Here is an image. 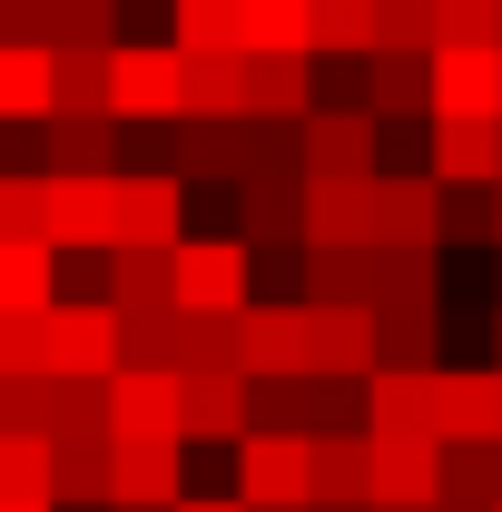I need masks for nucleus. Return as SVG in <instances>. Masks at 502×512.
Instances as JSON below:
<instances>
[{"label": "nucleus", "mask_w": 502, "mask_h": 512, "mask_svg": "<svg viewBox=\"0 0 502 512\" xmlns=\"http://www.w3.org/2000/svg\"><path fill=\"white\" fill-rule=\"evenodd\" d=\"M168 306H188V316H237V306H247V247H237V237H178V247H168Z\"/></svg>", "instance_id": "1"}, {"label": "nucleus", "mask_w": 502, "mask_h": 512, "mask_svg": "<svg viewBox=\"0 0 502 512\" xmlns=\"http://www.w3.org/2000/svg\"><path fill=\"white\" fill-rule=\"evenodd\" d=\"M296 168L306 178H375V119L355 99H315L296 119Z\"/></svg>", "instance_id": "2"}, {"label": "nucleus", "mask_w": 502, "mask_h": 512, "mask_svg": "<svg viewBox=\"0 0 502 512\" xmlns=\"http://www.w3.org/2000/svg\"><path fill=\"white\" fill-rule=\"evenodd\" d=\"M424 119H502V50H424Z\"/></svg>", "instance_id": "3"}, {"label": "nucleus", "mask_w": 502, "mask_h": 512, "mask_svg": "<svg viewBox=\"0 0 502 512\" xmlns=\"http://www.w3.org/2000/svg\"><path fill=\"white\" fill-rule=\"evenodd\" d=\"M109 119H178V50L168 40H119L109 50Z\"/></svg>", "instance_id": "4"}, {"label": "nucleus", "mask_w": 502, "mask_h": 512, "mask_svg": "<svg viewBox=\"0 0 502 512\" xmlns=\"http://www.w3.org/2000/svg\"><path fill=\"white\" fill-rule=\"evenodd\" d=\"M443 306H365V375H434Z\"/></svg>", "instance_id": "5"}, {"label": "nucleus", "mask_w": 502, "mask_h": 512, "mask_svg": "<svg viewBox=\"0 0 502 512\" xmlns=\"http://www.w3.org/2000/svg\"><path fill=\"white\" fill-rule=\"evenodd\" d=\"M502 434V375L493 365H434V444H493Z\"/></svg>", "instance_id": "6"}, {"label": "nucleus", "mask_w": 502, "mask_h": 512, "mask_svg": "<svg viewBox=\"0 0 502 512\" xmlns=\"http://www.w3.org/2000/svg\"><path fill=\"white\" fill-rule=\"evenodd\" d=\"M188 493V444L178 434H119L109 444V503H178Z\"/></svg>", "instance_id": "7"}, {"label": "nucleus", "mask_w": 502, "mask_h": 512, "mask_svg": "<svg viewBox=\"0 0 502 512\" xmlns=\"http://www.w3.org/2000/svg\"><path fill=\"white\" fill-rule=\"evenodd\" d=\"M227 463H237V503L247 512L306 503V434H237Z\"/></svg>", "instance_id": "8"}, {"label": "nucleus", "mask_w": 502, "mask_h": 512, "mask_svg": "<svg viewBox=\"0 0 502 512\" xmlns=\"http://www.w3.org/2000/svg\"><path fill=\"white\" fill-rule=\"evenodd\" d=\"M50 247L60 256L119 247V178H50Z\"/></svg>", "instance_id": "9"}, {"label": "nucleus", "mask_w": 502, "mask_h": 512, "mask_svg": "<svg viewBox=\"0 0 502 512\" xmlns=\"http://www.w3.org/2000/svg\"><path fill=\"white\" fill-rule=\"evenodd\" d=\"M306 109H315V60H296V50H247L237 60V119L296 128Z\"/></svg>", "instance_id": "10"}, {"label": "nucleus", "mask_w": 502, "mask_h": 512, "mask_svg": "<svg viewBox=\"0 0 502 512\" xmlns=\"http://www.w3.org/2000/svg\"><path fill=\"white\" fill-rule=\"evenodd\" d=\"M355 434H375V444H434V375H365L355 384Z\"/></svg>", "instance_id": "11"}, {"label": "nucleus", "mask_w": 502, "mask_h": 512, "mask_svg": "<svg viewBox=\"0 0 502 512\" xmlns=\"http://www.w3.org/2000/svg\"><path fill=\"white\" fill-rule=\"evenodd\" d=\"M50 375L60 384H109L119 375V316L109 306H50Z\"/></svg>", "instance_id": "12"}, {"label": "nucleus", "mask_w": 502, "mask_h": 512, "mask_svg": "<svg viewBox=\"0 0 502 512\" xmlns=\"http://www.w3.org/2000/svg\"><path fill=\"white\" fill-rule=\"evenodd\" d=\"M424 178L434 188H493L502 178V119H434L424 128Z\"/></svg>", "instance_id": "13"}, {"label": "nucleus", "mask_w": 502, "mask_h": 512, "mask_svg": "<svg viewBox=\"0 0 502 512\" xmlns=\"http://www.w3.org/2000/svg\"><path fill=\"white\" fill-rule=\"evenodd\" d=\"M237 434H247V375L237 365L178 375V444H237Z\"/></svg>", "instance_id": "14"}, {"label": "nucleus", "mask_w": 502, "mask_h": 512, "mask_svg": "<svg viewBox=\"0 0 502 512\" xmlns=\"http://www.w3.org/2000/svg\"><path fill=\"white\" fill-rule=\"evenodd\" d=\"M40 138V178H119V119H79V109H50L30 128Z\"/></svg>", "instance_id": "15"}, {"label": "nucleus", "mask_w": 502, "mask_h": 512, "mask_svg": "<svg viewBox=\"0 0 502 512\" xmlns=\"http://www.w3.org/2000/svg\"><path fill=\"white\" fill-rule=\"evenodd\" d=\"M99 424H109V444H119V434H178V375L119 365V375L99 384Z\"/></svg>", "instance_id": "16"}, {"label": "nucleus", "mask_w": 502, "mask_h": 512, "mask_svg": "<svg viewBox=\"0 0 502 512\" xmlns=\"http://www.w3.org/2000/svg\"><path fill=\"white\" fill-rule=\"evenodd\" d=\"M237 375H247V384H266V375H306L296 306H276V296H247V306H237Z\"/></svg>", "instance_id": "17"}, {"label": "nucleus", "mask_w": 502, "mask_h": 512, "mask_svg": "<svg viewBox=\"0 0 502 512\" xmlns=\"http://www.w3.org/2000/svg\"><path fill=\"white\" fill-rule=\"evenodd\" d=\"M247 168V119H178V188H237Z\"/></svg>", "instance_id": "18"}, {"label": "nucleus", "mask_w": 502, "mask_h": 512, "mask_svg": "<svg viewBox=\"0 0 502 512\" xmlns=\"http://www.w3.org/2000/svg\"><path fill=\"white\" fill-rule=\"evenodd\" d=\"M296 345H306V375L355 384L365 375V306H296Z\"/></svg>", "instance_id": "19"}, {"label": "nucleus", "mask_w": 502, "mask_h": 512, "mask_svg": "<svg viewBox=\"0 0 502 512\" xmlns=\"http://www.w3.org/2000/svg\"><path fill=\"white\" fill-rule=\"evenodd\" d=\"M296 247H365V178H306Z\"/></svg>", "instance_id": "20"}, {"label": "nucleus", "mask_w": 502, "mask_h": 512, "mask_svg": "<svg viewBox=\"0 0 502 512\" xmlns=\"http://www.w3.org/2000/svg\"><path fill=\"white\" fill-rule=\"evenodd\" d=\"M188 237V188L178 178H119V247H178Z\"/></svg>", "instance_id": "21"}, {"label": "nucleus", "mask_w": 502, "mask_h": 512, "mask_svg": "<svg viewBox=\"0 0 502 512\" xmlns=\"http://www.w3.org/2000/svg\"><path fill=\"white\" fill-rule=\"evenodd\" d=\"M50 503H109V434L99 424L50 434Z\"/></svg>", "instance_id": "22"}, {"label": "nucleus", "mask_w": 502, "mask_h": 512, "mask_svg": "<svg viewBox=\"0 0 502 512\" xmlns=\"http://www.w3.org/2000/svg\"><path fill=\"white\" fill-rule=\"evenodd\" d=\"M355 109L365 119H424V60H404V50H355Z\"/></svg>", "instance_id": "23"}, {"label": "nucleus", "mask_w": 502, "mask_h": 512, "mask_svg": "<svg viewBox=\"0 0 502 512\" xmlns=\"http://www.w3.org/2000/svg\"><path fill=\"white\" fill-rule=\"evenodd\" d=\"M434 247H365V306H443Z\"/></svg>", "instance_id": "24"}, {"label": "nucleus", "mask_w": 502, "mask_h": 512, "mask_svg": "<svg viewBox=\"0 0 502 512\" xmlns=\"http://www.w3.org/2000/svg\"><path fill=\"white\" fill-rule=\"evenodd\" d=\"M365 503H434V444H375L365 434Z\"/></svg>", "instance_id": "25"}, {"label": "nucleus", "mask_w": 502, "mask_h": 512, "mask_svg": "<svg viewBox=\"0 0 502 512\" xmlns=\"http://www.w3.org/2000/svg\"><path fill=\"white\" fill-rule=\"evenodd\" d=\"M168 50L178 60H237V0H168Z\"/></svg>", "instance_id": "26"}, {"label": "nucleus", "mask_w": 502, "mask_h": 512, "mask_svg": "<svg viewBox=\"0 0 502 512\" xmlns=\"http://www.w3.org/2000/svg\"><path fill=\"white\" fill-rule=\"evenodd\" d=\"M306 503H365V434H306Z\"/></svg>", "instance_id": "27"}, {"label": "nucleus", "mask_w": 502, "mask_h": 512, "mask_svg": "<svg viewBox=\"0 0 502 512\" xmlns=\"http://www.w3.org/2000/svg\"><path fill=\"white\" fill-rule=\"evenodd\" d=\"M109 316H148L168 306V247H109Z\"/></svg>", "instance_id": "28"}, {"label": "nucleus", "mask_w": 502, "mask_h": 512, "mask_svg": "<svg viewBox=\"0 0 502 512\" xmlns=\"http://www.w3.org/2000/svg\"><path fill=\"white\" fill-rule=\"evenodd\" d=\"M50 109L109 119V50H50Z\"/></svg>", "instance_id": "29"}, {"label": "nucleus", "mask_w": 502, "mask_h": 512, "mask_svg": "<svg viewBox=\"0 0 502 512\" xmlns=\"http://www.w3.org/2000/svg\"><path fill=\"white\" fill-rule=\"evenodd\" d=\"M434 50H502V0H424Z\"/></svg>", "instance_id": "30"}, {"label": "nucleus", "mask_w": 502, "mask_h": 512, "mask_svg": "<svg viewBox=\"0 0 502 512\" xmlns=\"http://www.w3.org/2000/svg\"><path fill=\"white\" fill-rule=\"evenodd\" d=\"M237 60H178V119H237Z\"/></svg>", "instance_id": "31"}, {"label": "nucleus", "mask_w": 502, "mask_h": 512, "mask_svg": "<svg viewBox=\"0 0 502 512\" xmlns=\"http://www.w3.org/2000/svg\"><path fill=\"white\" fill-rule=\"evenodd\" d=\"M0 119H50V50L0 40Z\"/></svg>", "instance_id": "32"}, {"label": "nucleus", "mask_w": 502, "mask_h": 512, "mask_svg": "<svg viewBox=\"0 0 502 512\" xmlns=\"http://www.w3.org/2000/svg\"><path fill=\"white\" fill-rule=\"evenodd\" d=\"M365 50H404V60H424V50H434L424 0H365Z\"/></svg>", "instance_id": "33"}, {"label": "nucleus", "mask_w": 502, "mask_h": 512, "mask_svg": "<svg viewBox=\"0 0 502 512\" xmlns=\"http://www.w3.org/2000/svg\"><path fill=\"white\" fill-rule=\"evenodd\" d=\"M50 50H119V0H50Z\"/></svg>", "instance_id": "34"}, {"label": "nucleus", "mask_w": 502, "mask_h": 512, "mask_svg": "<svg viewBox=\"0 0 502 512\" xmlns=\"http://www.w3.org/2000/svg\"><path fill=\"white\" fill-rule=\"evenodd\" d=\"M237 40H247V50H296V60H306V0H237Z\"/></svg>", "instance_id": "35"}, {"label": "nucleus", "mask_w": 502, "mask_h": 512, "mask_svg": "<svg viewBox=\"0 0 502 512\" xmlns=\"http://www.w3.org/2000/svg\"><path fill=\"white\" fill-rule=\"evenodd\" d=\"M0 375H50V306H0Z\"/></svg>", "instance_id": "36"}, {"label": "nucleus", "mask_w": 502, "mask_h": 512, "mask_svg": "<svg viewBox=\"0 0 502 512\" xmlns=\"http://www.w3.org/2000/svg\"><path fill=\"white\" fill-rule=\"evenodd\" d=\"M365 50V0H306V60H355Z\"/></svg>", "instance_id": "37"}, {"label": "nucleus", "mask_w": 502, "mask_h": 512, "mask_svg": "<svg viewBox=\"0 0 502 512\" xmlns=\"http://www.w3.org/2000/svg\"><path fill=\"white\" fill-rule=\"evenodd\" d=\"M0 503H10V512L50 503V444H30V434H0Z\"/></svg>", "instance_id": "38"}, {"label": "nucleus", "mask_w": 502, "mask_h": 512, "mask_svg": "<svg viewBox=\"0 0 502 512\" xmlns=\"http://www.w3.org/2000/svg\"><path fill=\"white\" fill-rule=\"evenodd\" d=\"M0 237H40L50 247V178L40 168H10L0 178Z\"/></svg>", "instance_id": "39"}, {"label": "nucleus", "mask_w": 502, "mask_h": 512, "mask_svg": "<svg viewBox=\"0 0 502 512\" xmlns=\"http://www.w3.org/2000/svg\"><path fill=\"white\" fill-rule=\"evenodd\" d=\"M0 306H50V247L40 237H0Z\"/></svg>", "instance_id": "40"}, {"label": "nucleus", "mask_w": 502, "mask_h": 512, "mask_svg": "<svg viewBox=\"0 0 502 512\" xmlns=\"http://www.w3.org/2000/svg\"><path fill=\"white\" fill-rule=\"evenodd\" d=\"M247 434H306V375L247 384Z\"/></svg>", "instance_id": "41"}, {"label": "nucleus", "mask_w": 502, "mask_h": 512, "mask_svg": "<svg viewBox=\"0 0 502 512\" xmlns=\"http://www.w3.org/2000/svg\"><path fill=\"white\" fill-rule=\"evenodd\" d=\"M119 365H178V306H148V316H119Z\"/></svg>", "instance_id": "42"}, {"label": "nucleus", "mask_w": 502, "mask_h": 512, "mask_svg": "<svg viewBox=\"0 0 502 512\" xmlns=\"http://www.w3.org/2000/svg\"><path fill=\"white\" fill-rule=\"evenodd\" d=\"M0 40L10 50H50V0H0Z\"/></svg>", "instance_id": "43"}, {"label": "nucleus", "mask_w": 502, "mask_h": 512, "mask_svg": "<svg viewBox=\"0 0 502 512\" xmlns=\"http://www.w3.org/2000/svg\"><path fill=\"white\" fill-rule=\"evenodd\" d=\"M168 512H247V503H237V493H178Z\"/></svg>", "instance_id": "44"}, {"label": "nucleus", "mask_w": 502, "mask_h": 512, "mask_svg": "<svg viewBox=\"0 0 502 512\" xmlns=\"http://www.w3.org/2000/svg\"><path fill=\"white\" fill-rule=\"evenodd\" d=\"M493 503H502V434H493Z\"/></svg>", "instance_id": "45"}, {"label": "nucleus", "mask_w": 502, "mask_h": 512, "mask_svg": "<svg viewBox=\"0 0 502 512\" xmlns=\"http://www.w3.org/2000/svg\"><path fill=\"white\" fill-rule=\"evenodd\" d=\"M365 512H434V503H365Z\"/></svg>", "instance_id": "46"}, {"label": "nucleus", "mask_w": 502, "mask_h": 512, "mask_svg": "<svg viewBox=\"0 0 502 512\" xmlns=\"http://www.w3.org/2000/svg\"><path fill=\"white\" fill-rule=\"evenodd\" d=\"M493 247H502V178H493Z\"/></svg>", "instance_id": "47"}, {"label": "nucleus", "mask_w": 502, "mask_h": 512, "mask_svg": "<svg viewBox=\"0 0 502 512\" xmlns=\"http://www.w3.org/2000/svg\"><path fill=\"white\" fill-rule=\"evenodd\" d=\"M434 512H493V503H434Z\"/></svg>", "instance_id": "48"}, {"label": "nucleus", "mask_w": 502, "mask_h": 512, "mask_svg": "<svg viewBox=\"0 0 502 512\" xmlns=\"http://www.w3.org/2000/svg\"><path fill=\"white\" fill-rule=\"evenodd\" d=\"M306 512H365V503H306Z\"/></svg>", "instance_id": "49"}, {"label": "nucleus", "mask_w": 502, "mask_h": 512, "mask_svg": "<svg viewBox=\"0 0 502 512\" xmlns=\"http://www.w3.org/2000/svg\"><path fill=\"white\" fill-rule=\"evenodd\" d=\"M50 512H109V503H50Z\"/></svg>", "instance_id": "50"}, {"label": "nucleus", "mask_w": 502, "mask_h": 512, "mask_svg": "<svg viewBox=\"0 0 502 512\" xmlns=\"http://www.w3.org/2000/svg\"><path fill=\"white\" fill-rule=\"evenodd\" d=\"M493 375H502V316H493Z\"/></svg>", "instance_id": "51"}, {"label": "nucleus", "mask_w": 502, "mask_h": 512, "mask_svg": "<svg viewBox=\"0 0 502 512\" xmlns=\"http://www.w3.org/2000/svg\"><path fill=\"white\" fill-rule=\"evenodd\" d=\"M109 512H158V503H109Z\"/></svg>", "instance_id": "52"}, {"label": "nucleus", "mask_w": 502, "mask_h": 512, "mask_svg": "<svg viewBox=\"0 0 502 512\" xmlns=\"http://www.w3.org/2000/svg\"><path fill=\"white\" fill-rule=\"evenodd\" d=\"M276 512H306V503H276Z\"/></svg>", "instance_id": "53"}, {"label": "nucleus", "mask_w": 502, "mask_h": 512, "mask_svg": "<svg viewBox=\"0 0 502 512\" xmlns=\"http://www.w3.org/2000/svg\"><path fill=\"white\" fill-rule=\"evenodd\" d=\"M493 512H502V503H493Z\"/></svg>", "instance_id": "54"}]
</instances>
